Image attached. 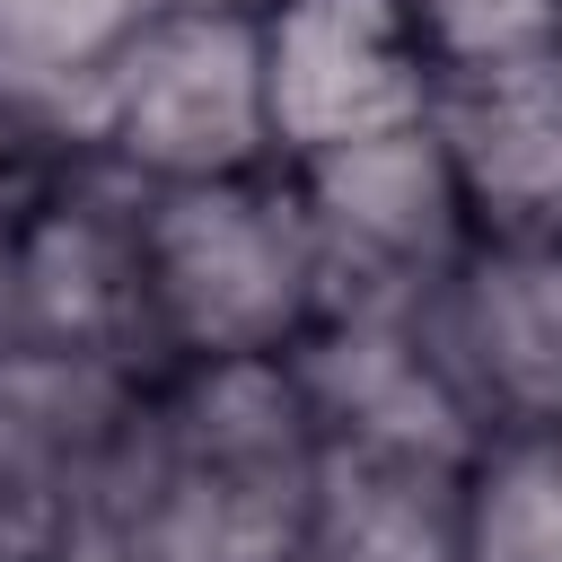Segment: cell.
<instances>
[{
    "label": "cell",
    "mask_w": 562,
    "mask_h": 562,
    "mask_svg": "<svg viewBox=\"0 0 562 562\" xmlns=\"http://www.w3.org/2000/svg\"><path fill=\"white\" fill-rule=\"evenodd\" d=\"M272 167H316L422 132L439 53L404 0H255Z\"/></svg>",
    "instance_id": "obj_5"
},
{
    "label": "cell",
    "mask_w": 562,
    "mask_h": 562,
    "mask_svg": "<svg viewBox=\"0 0 562 562\" xmlns=\"http://www.w3.org/2000/svg\"><path fill=\"white\" fill-rule=\"evenodd\" d=\"M158 0H0V97L9 114L97 105L114 53L140 35Z\"/></svg>",
    "instance_id": "obj_8"
},
{
    "label": "cell",
    "mask_w": 562,
    "mask_h": 562,
    "mask_svg": "<svg viewBox=\"0 0 562 562\" xmlns=\"http://www.w3.org/2000/svg\"><path fill=\"white\" fill-rule=\"evenodd\" d=\"M9 140H18V114H9V97H0V167H9Z\"/></svg>",
    "instance_id": "obj_11"
},
{
    "label": "cell",
    "mask_w": 562,
    "mask_h": 562,
    "mask_svg": "<svg viewBox=\"0 0 562 562\" xmlns=\"http://www.w3.org/2000/svg\"><path fill=\"white\" fill-rule=\"evenodd\" d=\"M430 35L439 61H483V53H536L553 44L562 0H404Z\"/></svg>",
    "instance_id": "obj_10"
},
{
    "label": "cell",
    "mask_w": 562,
    "mask_h": 562,
    "mask_svg": "<svg viewBox=\"0 0 562 562\" xmlns=\"http://www.w3.org/2000/svg\"><path fill=\"white\" fill-rule=\"evenodd\" d=\"M474 237L527 228L536 211L562 202V53H483V61H439L430 114H422Z\"/></svg>",
    "instance_id": "obj_7"
},
{
    "label": "cell",
    "mask_w": 562,
    "mask_h": 562,
    "mask_svg": "<svg viewBox=\"0 0 562 562\" xmlns=\"http://www.w3.org/2000/svg\"><path fill=\"white\" fill-rule=\"evenodd\" d=\"M290 176L316 228V316H422L474 246L430 132H395Z\"/></svg>",
    "instance_id": "obj_6"
},
{
    "label": "cell",
    "mask_w": 562,
    "mask_h": 562,
    "mask_svg": "<svg viewBox=\"0 0 562 562\" xmlns=\"http://www.w3.org/2000/svg\"><path fill=\"white\" fill-rule=\"evenodd\" d=\"M70 553L97 562H307L316 413L290 360H202L140 386L79 483Z\"/></svg>",
    "instance_id": "obj_1"
},
{
    "label": "cell",
    "mask_w": 562,
    "mask_h": 562,
    "mask_svg": "<svg viewBox=\"0 0 562 562\" xmlns=\"http://www.w3.org/2000/svg\"><path fill=\"white\" fill-rule=\"evenodd\" d=\"M316 325V228L290 167L140 193V334L176 369L290 360Z\"/></svg>",
    "instance_id": "obj_2"
},
{
    "label": "cell",
    "mask_w": 562,
    "mask_h": 562,
    "mask_svg": "<svg viewBox=\"0 0 562 562\" xmlns=\"http://www.w3.org/2000/svg\"><path fill=\"white\" fill-rule=\"evenodd\" d=\"M553 53H562V18H553Z\"/></svg>",
    "instance_id": "obj_12"
},
{
    "label": "cell",
    "mask_w": 562,
    "mask_h": 562,
    "mask_svg": "<svg viewBox=\"0 0 562 562\" xmlns=\"http://www.w3.org/2000/svg\"><path fill=\"white\" fill-rule=\"evenodd\" d=\"M457 562H562V422L483 430L465 465Z\"/></svg>",
    "instance_id": "obj_9"
},
{
    "label": "cell",
    "mask_w": 562,
    "mask_h": 562,
    "mask_svg": "<svg viewBox=\"0 0 562 562\" xmlns=\"http://www.w3.org/2000/svg\"><path fill=\"white\" fill-rule=\"evenodd\" d=\"M97 149L140 193L272 167L255 0H158L97 88Z\"/></svg>",
    "instance_id": "obj_3"
},
{
    "label": "cell",
    "mask_w": 562,
    "mask_h": 562,
    "mask_svg": "<svg viewBox=\"0 0 562 562\" xmlns=\"http://www.w3.org/2000/svg\"><path fill=\"white\" fill-rule=\"evenodd\" d=\"M61 562H97V553H61Z\"/></svg>",
    "instance_id": "obj_13"
},
{
    "label": "cell",
    "mask_w": 562,
    "mask_h": 562,
    "mask_svg": "<svg viewBox=\"0 0 562 562\" xmlns=\"http://www.w3.org/2000/svg\"><path fill=\"white\" fill-rule=\"evenodd\" d=\"M0 351L123 369L140 351V184L44 176L0 211Z\"/></svg>",
    "instance_id": "obj_4"
}]
</instances>
